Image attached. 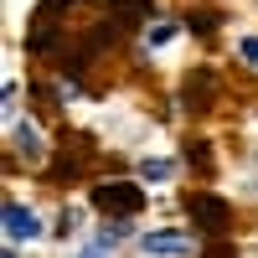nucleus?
I'll list each match as a JSON object with an SVG mask.
<instances>
[{
    "label": "nucleus",
    "instance_id": "nucleus-3",
    "mask_svg": "<svg viewBox=\"0 0 258 258\" xmlns=\"http://www.w3.org/2000/svg\"><path fill=\"white\" fill-rule=\"evenodd\" d=\"M6 232H11V238H36V217H31L26 207L6 202Z\"/></svg>",
    "mask_w": 258,
    "mask_h": 258
},
{
    "label": "nucleus",
    "instance_id": "nucleus-6",
    "mask_svg": "<svg viewBox=\"0 0 258 258\" xmlns=\"http://www.w3.org/2000/svg\"><path fill=\"white\" fill-rule=\"evenodd\" d=\"M243 57H253V62H258V41H243Z\"/></svg>",
    "mask_w": 258,
    "mask_h": 258
},
{
    "label": "nucleus",
    "instance_id": "nucleus-5",
    "mask_svg": "<svg viewBox=\"0 0 258 258\" xmlns=\"http://www.w3.org/2000/svg\"><path fill=\"white\" fill-rule=\"evenodd\" d=\"M202 258H238V253H232V248H222V243H217V248H207Z\"/></svg>",
    "mask_w": 258,
    "mask_h": 258
},
{
    "label": "nucleus",
    "instance_id": "nucleus-4",
    "mask_svg": "<svg viewBox=\"0 0 258 258\" xmlns=\"http://www.w3.org/2000/svg\"><path fill=\"white\" fill-rule=\"evenodd\" d=\"M186 248H191L186 232H150L145 238V253H186Z\"/></svg>",
    "mask_w": 258,
    "mask_h": 258
},
{
    "label": "nucleus",
    "instance_id": "nucleus-1",
    "mask_svg": "<svg viewBox=\"0 0 258 258\" xmlns=\"http://www.w3.org/2000/svg\"><path fill=\"white\" fill-rule=\"evenodd\" d=\"M186 212L197 217L202 232H227V222H232V207H227L222 197H212V191H191V197H186Z\"/></svg>",
    "mask_w": 258,
    "mask_h": 258
},
{
    "label": "nucleus",
    "instance_id": "nucleus-2",
    "mask_svg": "<svg viewBox=\"0 0 258 258\" xmlns=\"http://www.w3.org/2000/svg\"><path fill=\"white\" fill-rule=\"evenodd\" d=\"M93 202H98V212H119V217H129V212L145 207V191L135 181H103V186H93Z\"/></svg>",
    "mask_w": 258,
    "mask_h": 258
}]
</instances>
